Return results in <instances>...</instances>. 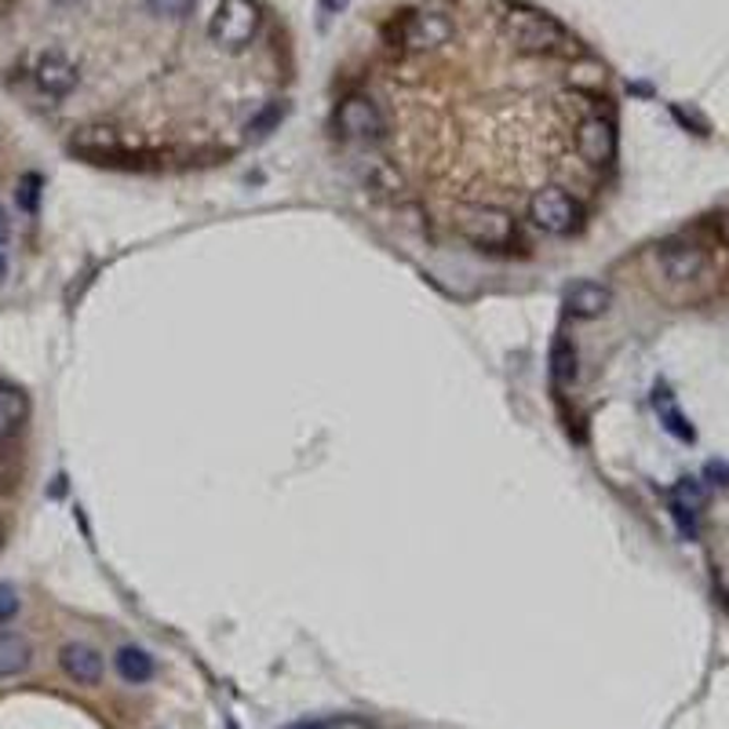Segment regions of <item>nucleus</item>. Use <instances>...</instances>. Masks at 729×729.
<instances>
[{
	"label": "nucleus",
	"mask_w": 729,
	"mask_h": 729,
	"mask_svg": "<svg viewBox=\"0 0 729 729\" xmlns=\"http://www.w3.org/2000/svg\"><path fill=\"white\" fill-rule=\"evenodd\" d=\"M605 81V73H602V67L598 62H576V67L569 70V84L573 89H598V84Z\"/></svg>",
	"instance_id": "obj_19"
},
{
	"label": "nucleus",
	"mask_w": 729,
	"mask_h": 729,
	"mask_svg": "<svg viewBox=\"0 0 729 729\" xmlns=\"http://www.w3.org/2000/svg\"><path fill=\"white\" fill-rule=\"evenodd\" d=\"M30 657H34V649H30V642L23 635H15V631L0 635V679L23 674L30 668Z\"/></svg>",
	"instance_id": "obj_12"
},
{
	"label": "nucleus",
	"mask_w": 729,
	"mask_h": 729,
	"mask_svg": "<svg viewBox=\"0 0 729 729\" xmlns=\"http://www.w3.org/2000/svg\"><path fill=\"white\" fill-rule=\"evenodd\" d=\"M704 478H707V482H712V485H729V467H726V463H718V460H712V463L704 467Z\"/></svg>",
	"instance_id": "obj_26"
},
{
	"label": "nucleus",
	"mask_w": 729,
	"mask_h": 729,
	"mask_svg": "<svg viewBox=\"0 0 729 729\" xmlns=\"http://www.w3.org/2000/svg\"><path fill=\"white\" fill-rule=\"evenodd\" d=\"M529 220H532V226H540L543 234L562 237V234H573L576 226H580L584 209L573 193H565L558 187H548V190H537L529 198Z\"/></svg>",
	"instance_id": "obj_4"
},
{
	"label": "nucleus",
	"mask_w": 729,
	"mask_h": 729,
	"mask_svg": "<svg viewBox=\"0 0 729 729\" xmlns=\"http://www.w3.org/2000/svg\"><path fill=\"white\" fill-rule=\"evenodd\" d=\"M373 183L379 190H387V193L401 190V176H398V168L390 165V161H376V165H373Z\"/></svg>",
	"instance_id": "obj_21"
},
{
	"label": "nucleus",
	"mask_w": 729,
	"mask_h": 729,
	"mask_svg": "<svg viewBox=\"0 0 729 729\" xmlns=\"http://www.w3.org/2000/svg\"><path fill=\"white\" fill-rule=\"evenodd\" d=\"M456 231L474 248H507L515 242V215L499 204H471L456 215Z\"/></svg>",
	"instance_id": "obj_2"
},
{
	"label": "nucleus",
	"mask_w": 729,
	"mask_h": 729,
	"mask_svg": "<svg viewBox=\"0 0 729 729\" xmlns=\"http://www.w3.org/2000/svg\"><path fill=\"white\" fill-rule=\"evenodd\" d=\"M193 4L198 0H146V8L154 15H165V19H183L193 12Z\"/></svg>",
	"instance_id": "obj_20"
},
{
	"label": "nucleus",
	"mask_w": 729,
	"mask_h": 729,
	"mask_svg": "<svg viewBox=\"0 0 729 729\" xmlns=\"http://www.w3.org/2000/svg\"><path fill=\"white\" fill-rule=\"evenodd\" d=\"M652 405H657V412H660V423H663V431L668 434H674V438L679 442H693L696 438V431H693V423L682 416V409L674 405V398L668 395V390H657V395H652Z\"/></svg>",
	"instance_id": "obj_14"
},
{
	"label": "nucleus",
	"mask_w": 729,
	"mask_h": 729,
	"mask_svg": "<svg viewBox=\"0 0 729 729\" xmlns=\"http://www.w3.org/2000/svg\"><path fill=\"white\" fill-rule=\"evenodd\" d=\"M657 267H660V274L668 281H679V285H685V281L701 278L704 252L693 242H685V237H671V242H663L657 248Z\"/></svg>",
	"instance_id": "obj_8"
},
{
	"label": "nucleus",
	"mask_w": 729,
	"mask_h": 729,
	"mask_svg": "<svg viewBox=\"0 0 729 729\" xmlns=\"http://www.w3.org/2000/svg\"><path fill=\"white\" fill-rule=\"evenodd\" d=\"M285 729H340V722H329V718H299Z\"/></svg>",
	"instance_id": "obj_28"
},
{
	"label": "nucleus",
	"mask_w": 729,
	"mask_h": 729,
	"mask_svg": "<svg viewBox=\"0 0 729 729\" xmlns=\"http://www.w3.org/2000/svg\"><path fill=\"white\" fill-rule=\"evenodd\" d=\"M114 663H117V671H121V679L132 685H143L154 679V657H150L146 649H136V646L117 649Z\"/></svg>",
	"instance_id": "obj_13"
},
{
	"label": "nucleus",
	"mask_w": 729,
	"mask_h": 729,
	"mask_svg": "<svg viewBox=\"0 0 729 729\" xmlns=\"http://www.w3.org/2000/svg\"><path fill=\"white\" fill-rule=\"evenodd\" d=\"M671 518H674V526H679V532L685 540H693L696 537V515L693 510H685V507H679V504H671Z\"/></svg>",
	"instance_id": "obj_24"
},
{
	"label": "nucleus",
	"mask_w": 729,
	"mask_h": 729,
	"mask_svg": "<svg viewBox=\"0 0 729 729\" xmlns=\"http://www.w3.org/2000/svg\"><path fill=\"white\" fill-rule=\"evenodd\" d=\"M34 81H37L40 92H48V95H56V99H62V95H70L73 89H78L81 73H78V62H73L67 51L51 48V51H45V56L37 59Z\"/></svg>",
	"instance_id": "obj_9"
},
{
	"label": "nucleus",
	"mask_w": 729,
	"mask_h": 729,
	"mask_svg": "<svg viewBox=\"0 0 729 729\" xmlns=\"http://www.w3.org/2000/svg\"><path fill=\"white\" fill-rule=\"evenodd\" d=\"M613 303V292L598 281H576V285L565 292V310L576 314V318H598V314L609 310Z\"/></svg>",
	"instance_id": "obj_10"
},
{
	"label": "nucleus",
	"mask_w": 729,
	"mask_h": 729,
	"mask_svg": "<svg viewBox=\"0 0 729 729\" xmlns=\"http://www.w3.org/2000/svg\"><path fill=\"white\" fill-rule=\"evenodd\" d=\"M551 376L558 387H569L576 379V351L569 340H554L551 346Z\"/></svg>",
	"instance_id": "obj_16"
},
{
	"label": "nucleus",
	"mask_w": 729,
	"mask_h": 729,
	"mask_svg": "<svg viewBox=\"0 0 729 729\" xmlns=\"http://www.w3.org/2000/svg\"><path fill=\"white\" fill-rule=\"evenodd\" d=\"M671 504H679L685 510H693V515H701V507L707 504L704 482H696V478H682V482L671 489Z\"/></svg>",
	"instance_id": "obj_18"
},
{
	"label": "nucleus",
	"mask_w": 729,
	"mask_h": 729,
	"mask_svg": "<svg viewBox=\"0 0 729 729\" xmlns=\"http://www.w3.org/2000/svg\"><path fill=\"white\" fill-rule=\"evenodd\" d=\"M259 23H263V15L252 0H223L209 23V37L212 45L226 51H242L259 34Z\"/></svg>",
	"instance_id": "obj_3"
},
{
	"label": "nucleus",
	"mask_w": 729,
	"mask_h": 729,
	"mask_svg": "<svg viewBox=\"0 0 729 729\" xmlns=\"http://www.w3.org/2000/svg\"><path fill=\"white\" fill-rule=\"evenodd\" d=\"M23 416H26L23 395L12 390V387H0V438H8V434H12L19 423H23Z\"/></svg>",
	"instance_id": "obj_17"
},
{
	"label": "nucleus",
	"mask_w": 729,
	"mask_h": 729,
	"mask_svg": "<svg viewBox=\"0 0 729 729\" xmlns=\"http://www.w3.org/2000/svg\"><path fill=\"white\" fill-rule=\"evenodd\" d=\"M59 663H62V671L81 685H95L103 679V657L92 646H81V642H73V646L62 649Z\"/></svg>",
	"instance_id": "obj_11"
},
{
	"label": "nucleus",
	"mask_w": 729,
	"mask_h": 729,
	"mask_svg": "<svg viewBox=\"0 0 729 729\" xmlns=\"http://www.w3.org/2000/svg\"><path fill=\"white\" fill-rule=\"evenodd\" d=\"M8 245V215H4V209H0V248Z\"/></svg>",
	"instance_id": "obj_29"
},
{
	"label": "nucleus",
	"mask_w": 729,
	"mask_h": 729,
	"mask_svg": "<svg viewBox=\"0 0 729 729\" xmlns=\"http://www.w3.org/2000/svg\"><path fill=\"white\" fill-rule=\"evenodd\" d=\"M452 40V19L445 12H434V8H423V12H412L405 23L398 26V48L401 51H438L442 45Z\"/></svg>",
	"instance_id": "obj_5"
},
{
	"label": "nucleus",
	"mask_w": 729,
	"mask_h": 729,
	"mask_svg": "<svg viewBox=\"0 0 729 729\" xmlns=\"http://www.w3.org/2000/svg\"><path fill=\"white\" fill-rule=\"evenodd\" d=\"M40 179L37 176H26L23 183H19V201H23V209L26 212H34L37 209V198H40Z\"/></svg>",
	"instance_id": "obj_25"
},
{
	"label": "nucleus",
	"mask_w": 729,
	"mask_h": 729,
	"mask_svg": "<svg viewBox=\"0 0 729 729\" xmlns=\"http://www.w3.org/2000/svg\"><path fill=\"white\" fill-rule=\"evenodd\" d=\"M0 543H4V521H0Z\"/></svg>",
	"instance_id": "obj_30"
},
{
	"label": "nucleus",
	"mask_w": 729,
	"mask_h": 729,
	"mask_svg": "<svg viewBox=\"0 0 729 729\" xmlns=\"http://www.w3.org/2000/svg\"><path fill=\"white\" fill-rule=\"evenodd\" d=\"M70 146L84 157H110V154L121 150V143H117V136L110 132V128H81V132L73 136Z\"/></svg>",
	"instance_id": "obj_15"
},
{
	"label": "nucleus",
	"mask_w": 729,
	"mask_h": 729,
	"mask_svg": "<svg viewBox=\"0 0 729 729\" xmlns=\"http://www.w3.org/2000/svg\"><path fill=\"white\" fill-rule=\"evenodd\" d=\"M281 117H285V106H281V103H270L263 114H259V117H252V125H248V132H256V136H267L270 128H274V125L281 121Z\"/></svg>",
	"instance_id": "obj_22"
},
{
	"label": "nucleus",
	"mask_w": 729,
	"mask_h": 729,
	"mask_svg": "<svg viewBox=\"0 0 729 729\" xmlns=\"http://www.w3.org/2000/svg\"><path fill=\"white\" fill-rule=\"evenodd\" d=\"M336 128H340V136L351 139V143H376V139H384L387 121H384V110H379L368 95H351V99H343L340 110H336Z\"/></svg>",
	"instance_id": "obj_6"
},
{
	"label": "nucleus",
	"mask_w": 729,
	"mask_h": 729,
	"mask_svg": "<svg viewBox=\"0 0 729 729\" xmlns=\"http://www.w3.org/2000/svg\"><path fill=\"white\" fill-rule=\"evenodd\" d=\"M576 154H580L584 165L591 168H605L616 154V128L609 117L591 114L576 125Z\"/></svg>",
	"instance_id": "obj_7"
},
{
	"label": "nucleus",
	"mask_w": 729,
	"mask_h": 729,
	"mask_svg": "<svg viewBox=\"0 0 729 729\" xmlns=\"http://www.w3.org/2000/svg\"><path fill=\"white\" fill-rule=\"evenodd\" d=\"M19 613V591L12 584H0V624H8Z\"/></svg>",
	"instance_id": "obj_23"
},
{
	"label": "nucleus",
	"mask_w": 729,
	"mask_h": 729,
	"mask_svg": "<svg viewBox=\"0 0 729 729\" xmlns=\"http://www.w3.org/2000/svg\"><path fill=\"white\" fill-rule=\"evenodd\" d=\"M504 37L518 56H576V40L551 15L515 8L504 15Z\"/></svg>",
	"instance_id": "obj_1"
},
{
	"label": "nucleus",
	"mask_w": 729,
	"mask_h": 729,
	"mask_svg": "<svg viewBox=\"0 0 729 729\" xmlns=\"http://www.w3.org/2000/svg\"><path fill=\"white\" fill-rule=\"evenodd\" d=\"M346 8V0H318V12H321V23H329Z\"/></svg>",
	"instance_id": "obj_27"
}]
</instances>
